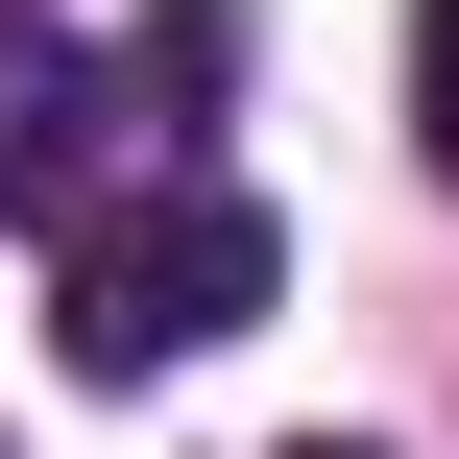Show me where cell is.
<instances>
[{"mask_svg":"<svg viewBox=\"0 0 459 459\" xmlns=\"http://www.w3.org/2000/svg\"><path fill=\"white\" fill-rule=\"evenodd\" d=\"M121 121H145V97H121V48H73L48 0H0V218H48V242H73Z\"/></svg>","mask_w":459,"mask_h":459,"instance_id":"2","label":"cell"},{"mask_svg":"<svg viewBox=\"0 0 459 459\" xmlns=\"http://www.w3.org/2000/svg\"><path fill=\"white\" fill-rule=\"evenodd\" d=\"M411 145H436V194H459V0H411Z\"/></svg>","mask_w":459,"mask_h":459,"instance_id":"3","label":"cell"},{"mask_svg":"<svg viewBox=\"0 0 459 459\" xmlns=\"http://www.w3.org/2000/svg\"><path fill=\"white\" fill-rule=\"evenodd\" d=\"M315 459H339V436H315Z\"/></svg>","mask_w":459,"mask_h":459,"instance_id":"4","label":"cell"},{"mask_svg":"<svg viewBox=\"0 0 459 459\" xmlns=\"http://www.w3.org/2000/svg\"><path fill=\"white\" fill-rule=\"evenodd\" d=\"M266 290H290L266 194H218V169H145V194H97V218L48 242V363H73V387H145V363H218Z\"/></svg>","mask_w":459,"mask_h":459,"instance_id":"1","label":"cell"}]
</instances>
